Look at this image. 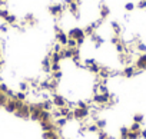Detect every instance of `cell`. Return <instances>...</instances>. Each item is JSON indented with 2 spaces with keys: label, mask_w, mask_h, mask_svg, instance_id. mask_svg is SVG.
Masks as SVG:
<instances>
[{
  "label": "cell",
  "mask_w": 146,
  "mask_h": 139,
  "mask_svg": "<svg viewBox=\"0 0 146 139\" xmlns=\"http://www.w3.org/2000/svg\"><path fill=\"white\" fill-rule=\"evenodd\" d=\"M90 116V110L89 109H82V108H73V119L78 122H85L88 120Z\"/></svg>",
  "instance_id": "obj_1"
},
{
  "label": "cell",
  "mask_w": 146,
  "mask_h": 139,
  "mask_svg": "<svg viewBox=\"0 0 146 139\" xmlns=\"http://www.w3.org/2000/svg\"><path fill=\"white\" fill-rule=\"evenodd\" d=\"M142 70H139V69L135 67V65H129V66H123V69L120 70V76L126 78V79H130L133 76H137L140 75Z\"/></svg>",
  "instance_id": "obj_2"
},
{
  "label": "cell",
  "mask_w": 146,
  "mask_h": 139,
  "mask_svg": "<svg viewBox=\"0 0 146 139\" xmlns=\"http://www.w3.org/2000/svg\"><path fill=\"white\" fill-rule=\"evenodd\" d=\"M50 99H52V102H53V106H54V108H57V109L67 106V99H66L63 95L57 93V92H56V93H53V95L50 96Z\"/></svg>",
  "instance_id": "obj_3"
},
{
  "label": "cell",
  "mask_w": 146,
  "mask_h": 139,
  "mask_svg": "<svg viewBox=\"0 0 146 139\" xmlns=\"http://www.w3.org/2000/svg\"><path fill=\"white\" fill-rule=\"evenodd\" d=\"M15 115L17 116V118H20V119H30V105H29V102H25L16 112H15Z\"/></svg>",
  "instance_id": "obj_4"
},
{
  "label": "cell",
  "mask_w": 146,
  "mask_h": 139,
  "mask_svg": "<svg viewBox=\"0 0 146 139\" xmlns=\"http://www.w3.org/2000/svg\"><path fill=\"white\" fill-rule=\"evenodd\" d=\"M67 37L69 39H75L78 42L80 39H86V35H85V32H83L82 27H72L67 32Z\"/></svg>",
  "instance_id": "obj_5"
},
{
  "label": "cell",
  "mask_w": 146,
  "mask_h": 139,
  "mask_svg": "<svg viewBox=\"0 0 146 139\" xmlns=\"http://www.w3.org/2000/svg\"><path fill=\"white\" fill-rule=\"evenodd\" d=\"M64 10H66V9H64L63 3H53V5L49 6V13H50L53 17H57V19L62 17V15H63Z\"/></svg>",
  "instance_id": "obj_6"
},
{
  "label": "cell",
  "mask_w": 146,
  "mask_h": 139,
  "mask_svg": "<svg viewBox=\"0 0 146 139\" xmlns=\"http://www.w3.org/2000/svg\"><path fill=\"white\" fill-rule=\"evenodd\" d=\"M23 103H25V102H20V100H17V99H15V98H9V100H7L5 109H6V112H9V113H15Z\"/></svg>",
  "instance_id": "obj_7"
},
{
  "label": "cell",
  "mask_w": 146,
  "mask_h": 139,
  "mask_svg": "<svg viewBox=\"0 0 146 139\" xmlns=\"http://www.w3.org/2000/svg\"><path fill=\"white\" fill-rule=\"evenodd\" d=\"M135 67L136 69H139V70H145V69H146V53H140L136 59H135Z\"/></svg>",
  "instance_id": "obj_8"
},
{
  "label": "cell",
  "mask_w": 146,
  "mask_h": 139,
  "mask_svg": "<svg viewBox=\"0 0 146 139\" xmlns=\"http://www.w3.org/2000/svg\"><path fill=\"white\" fill-rule=\"evenodd\" d=\"M89 40L95 45V47L96 49H99L103 43H105V37H102L100 35H98V33H93L92 36H89Z\"/></svg>",
  "instance_id": "obj_9"
},
{
  "label": "cell",
  "mask_w": 146,
  "mask_h": 139,
  "mask_svg": "<svg viewBox=\"0 0 146 139\" xmlns=\"http://www.w3.org/2000/svg\"><path fill=\"white\" fill-rule=\"evenodd\" d=\"M109 15H110L109 6L105 5V3H100V6H99V16H100V19H102V20H106V19L109 17Z\"/></svg>",
  "instance_id": "obj_10"
},
{
  "label": "cell",
  "mask_w": 146,
  "mask_h": 139,
  "mask_svg": "<svg viewBox=\"0 0 146 139\" xmlns=\"http://www.w3.org/2000/svg\"><path fill=\"white\" fill-rule=\"evenodd\" d=\"M50 66H52L50 57H49V56L43 57V60H42V70H43L46 75H50V73H52V70H50Z\"/></svg>",
  "instance_id": "obj_11"
},
{
  "label": "cell",
  "mask_w": 146,
  "mask_h": 139,
  "mask_svg": "<svg viewBox=\"0 0 146 139\" xmlns=\"http://www.w3.org/2000/svg\"><path fill=\"white\" fill-rule=\"evenodd\" d=\"M110 27H112V30H113V35H115V36H120V35H122V26H120V23H119V22H116V20L110 22Z\"/></svg>",
  "instance_id": "obj_12"
},
{
  "label": "cell",
  "mask_w": 146,
  "mask_h": 139,
  "mask_svg": "<svg viewBox=\"0 0 146 139\" xmlns=\"http://www.w3.org/2000/svg\"><path fill=\"white\" fill-rule=\"evenodd\" d=\"M54 125H56L57 130H62L67 125V119L66 118H57V119H54Z\"/></svg>",
  "instance_id": "obj_13"
},
{
  "label": "cell",
  "mask_w": 146,
  "mask_h": 139,
  "mask_svg": "<svg viewBox=\"0 0 146 139\" xmlns=\"http://www.w3.org/2000/svg\"><path fill=\"white\" fill-rule=\"evenodd\" d=\"M19 90H20V92H25V93H29V92H30V85H29V82H27V80L19 82Z\"/></svg>",
  "instance_id": "obj_14"
},
{
  "label": "cell",
  "mask_w": 146,
  "mask_h": 139,
  "mask_svg": "<svg viewBox=\"0 0 146 139\" xmlns=\"http://www.w3.org/2000/svg\"><path fill=\"white\" fill-rule=\"evenodd\" d=\"M5 23H7L9 26H13V25H16V23H17V17H16V15H12V13H9V15H7V17L5 19Z\"/></svg>",
  "instance_id": "obj_15"
},
{
  "label": "cell",
  "mask_w": 146,
  "mask_h": 139,
  "mask_svg": "<svg viewBox=\"0 0 146 139\" xmlns=\"http://www.w3.org/2000/svg\"><path fill=\"white\" fill-rule=\"evenodd\" d=\"M15 99H17V100H20V102H27V93L17 90V92L15 93Z\"/></svg>",
  "instance_id": "obj_16"
},
{
  "label": "cell",
  "mask_w": 146,
  "mask_h": 139,
  "mask_svg": "<svg viewBox=\"0 0 146 139\" xmlns=\"http://www.w3.org/2000/svg\"><path fill=\"white\" fill-rule=\"evenodd\" d=\"M95 123H96V126H98L99 130H105V128H106V125H108V120L103 119V118H99Z\"/></svg>",
  "instance_id": "obj_17"
},
{
  "label": "cell",
  "mask_w": 146,
  "mask_h": 139,
  "mask_svg": "<svg viewBox=\"0 0 146 139\" xmlns=\"http://www.w3.org/2000/svg\"><path fill=\"white\" fill-rule=\"evenodd\" d=\"M133 122L143 125V122H145V115H143V113H135V115H133Z\"/></svg>",
  "instance_id": "obj_18"
},
{
  "label": "cell",
  "mask_w": 146,
  "mask_h": 139,
  "mask_svg": "<svg viewBox=\"0 0 146 139\" xmlns=\"http://www.w3.org/2000/svg\"><path fill=\"white\" fill-rule=\"evenodd\" d=\"M142 128H143V125H140V123H135V122H133V123L129 126V130H130V132H140Z\"/></svg>",
  "instance_id": "obj_19"
},
{
  "label": "cell",
  "mask_w": 146,
  "mask_h": 139,
  "mask_svg": "<svg viewBox=\"0 0 146 139\" xmlns=\"http://www.w3.org/2000/svg\"><path fill=\"white\" fill-rule=\"evenodd\" d=\"M96 136H98V139H110V138H112L106 130H99V132L96 133Z\"/></svg>",
  "instance_id": "obj_20"
},
{
  "label": "cell",
  "mask_w": 146,
  "mask_h": 139,
  "mask_svg": "<svg viewBox=\"0 0 146 139\" xmlns=\"http://www.w3.org/2000/svg\"><path fill=\"white\" fill-rule=\"evenodd\" d=\"M50 78L60 82V79L63 78V72H62V70H59V72H52V73H50Z\"/></svg>",
  "instance_id": "obj_21"
},
{
  "label": "cell",
  "mask_w": 146,
  "mask_h": 139,
  "mask_svg": "<svg viewBox=\"0 0 146 139\" xmlns=\"http://www.w3.org/2000/svg\"><path fill=\"white\" fill-rule=\"evenodd\" d=\"M7 100H9V98L6 96V93H0V108H5Z\"/></svg>",
  "instance_id": "obj_22"
},
{
  "label": "cell",
  "mask_w": 146,
  "mask_h": 139,
  "mask_svg": "<svg viewBox=\"0 0 146 139\" xmlns=\"http://www.w3.org/2000/svg\"><path fill=\"white\" fill-rule=\"evenodd\" d=\"M66 47H67V49H75V47H78V43H76V40H75V39H69V40H67V45H66Z\"/></svg>",
  "instance_id": "obj_23"
},
{
  "label": "cell",
  "mask_w": 146,
  "mask_h": 139,
  "mask_svg": "<svg viewBox=\"0 0 146 139\" xmlns=\"http://www.w3.org/2000/svg\"><path fill=\"white\" fill-rule=\"evenodd\" d=\"M50 70H52V72H59V70H62V65H60V63H52Z\"/></svg>",
  "instance_id": "obj_24"
},
{
  "label": "cell",
  "mask_w": 146,
  "mask_h": 139,
  "mask_svg": "<svg viewBox=\"0 0 146 139\" xmlns=\"http://www.w3.org/2000/svg\"><path fill=\"white\" fill-rule=\"evenodd\" d=\"M62 49H63V46H62L60 43H57V42L52 46V52H57V53H60V52H62Z\"/></svg>",
  "instance_id": "obj_25"
},
{
  "label": "cell",
  "mask_w": 146,
  "mask_h": 139,
  "mask_svg": "<svg viewBox=\"0 0 146 139\" xmlns=\"http://www.w3.org/2000/svg\"><path fill=\"white\" fill-rule=\"evenodd\" d=\"M135 7H136V6H135V3H132V2H129V3L125 5V10H126V12H133Z\"/></svg>",
  "instance_id": "obj_26"
},
{
  "label": "cell",
  "mask_w": 146,
  "mask_h": 139,
  "mask_svg": "<svg viewBox=\"0 0 146 139\" xmlns=\"http://www.w3.org/2000/svg\"><path fill=\"white\" fill-rule=\"evenodd\" d=\"M9 32V25L7 23H0V33H7Z\"/></svg>",
  "instance_id": "obj_27"
},
{
  "label": "cell",
  "mask_w": 146,
  "mask_h": 139,
  "mask_svg": "<svg viewBox=\"0 0 146 139\" xmlns=\"http://www.w3.org/2000/svg\"><path fill=\"white\" fill-rule=\"evenodd\" d=\"M137 9H140V10L146 9V0H139L137 2Z\"/></svg>",
  "instance_id": "obj_28"
},
{
  "label": "cell",
  "mask_w": 146,
  "mask_h": 139,
  "mask_svg": "<svg viewBox=\"0 0 146 139\" xmlns=\"http://www.w3.org/2000/svg\"><path fill=\"white\" fill-rule=\"evenodd\" d=\"M2 66H3V59L0 60V70H2Z\"/></svg>",
  "instance_id": "obj_29"
},
{
  "label": "cell",
  "mask_w": 146,
  "mask_h": 139,
  "mask_svg": "<svg viewBox=\"0 0 146 139\" xmlns=\"http://www.w3.org/2000/svg\"><path fill=\"white\" fill-rule=\"evenodd\" d=\"M75 2H76V0H75Z\"/></svg>",
  "instance_id": "obj_30"
}]
</instances>
